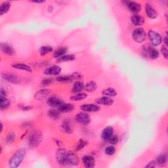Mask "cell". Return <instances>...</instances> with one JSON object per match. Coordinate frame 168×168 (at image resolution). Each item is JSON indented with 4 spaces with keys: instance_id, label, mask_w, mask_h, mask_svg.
I'll use <instances>...</instances> for the list:
<instances>
[{
    "instance_id": "cell-1",
    "label": "cell",
    "mask_w": 168,
    "mask_h": 168,
    "mask_svg": "<svg viewBox=\"0 0 168 168\" xmlns=\"http://www.w3.org/2000/svg\"><path fill=\"white\" fill-rule=\"evenodd\" d=\"M25 154L26 150L24 149H20L16 151L9 160V166L13 168L18 167L23 161Z\"/></svg>"
},
{
    "instance_id": "cell-2",
    "label": "cell",
    "mask_w": 168,
    "mask_h": 168,
    "mask_svg": "<svg viewBox=\"0 0 168 168\" xmlns=\"http://www.w3.org/2000/svg\"><path fill=\"white\" fill-rule=\"evenodd\" d=\"M42 135L40 131L38 130H34L31 132L29 136V144L32 147H35L38 146L42 141Z\"/></svg>"
},
{
    "instance_id": "cell-3",
    "label": "cell",
    "mask_w": 168,
    "mask_h": 168,
    "mask_svg": "<svg viewBox=\"0 0 168 168\" xmlns=\"http://www.w3.org/2000/svg\"><path fill=\"white\" fill-rule=\"evenodd\" d=\"M133 40L137 43H142L145 40L146 35L145 31L142 28L135 29L132 34Z\"/></svg>"
},
{
    "instance_id": "cell-4",
    "label": "cell",
    "mask_w": 168,
    "mask_h": 168,
    "mask_svg": "<svg viewBox=\"0 0 168 168\" xmlns=\"http://www.w3.org/2000/svg\"><path fill=\"white\" fill-rule=\"evenodd\" d=\"M148 35H149V38L150 42L154 46H158L162 43V36L156 32L150 30L149 32V34H148Z\"/></svg>"
},
{
    "instance_id": "cell-5",
    "label": "cell",
    "mask_w": 168,
    "mask_h": 168,
    "mask_svg": "<svg viewBox=\"0 0 168 168\" xmlns=\"http://www.w3.org/2000/svg\"><path fill=\"white\" fill-rule=\"evenodd\" d=\"M79 163V159L77 155L72 152H68L65 166H77Z\"/></svg>"
},
{
    "instance_id": "cell-6",
    "label": "cell",
    "mask_w": 168,
    "mask_h": 168,
    "mask_svg": "<svg viewBox=\"0 0 168 168\" xmlns=\"http://www.w3.org/2000/svg\"><path fill=\"white\" fill-rule=\"evenodd\" d=\"M76 120L82 125H87L91 122V118L87 114L84 113H79L76 116Z\"/></svg>"
},
{
    "instance_id": "cell-7",
    "label": "cell",
    "mask_w": 168,
    "mask_h": 168,
    "mask_svg": "<svg viewBox=\"0 0 168 168\" xmlns=\"http://www.w3.org/2000/svg\"><path fill=\"white\" fill-rule=\"evenodd\" d=\"M68 152L65 149H59L56 153V159L57 162L61 166H65L66 158Z\"/></svg>"
},
{
    "instance_id": "cell-8",
    "label": "cell",
    "mask_w": 168,
    "mask_h": 168,
    "mask_svg": "<svg viewBox=\"0 0 168 168\" xmlns=\"http://www.w3.org/2000/svg\"><path fill=\"white\" fill-rule=\"evenodd\" d=\"M2 76L4 79H5V80L14 84H18L19 83H21V78L18 77L17 75H15L12 73L3 74L2 75Z\"/></svg>"
},
{
    "instance_id": "cell-9",
    "label": "cell",
    "mask_w": 168,
    "mask_h": 168,
    "mask_svg": "<svg viewBox=\"0 0 168 168\" xmlns=\"http://www.w3.org/2000/svg\"><path fill=\"white\" fill-rule=\"evenodd\" d=\"M81 109L86 113H97L101 108L95 104H84L81 106Z\"/></svg>"
},
{
    "instance_id": "cell-10",
    "label": "cell",
    "mask_w": 168,
    "mask_h": 168,
    "mask_svg": "<svg viewBox=\"0 0 168 168\" xmlns=\"http://www.w3.org/2000/svg\"><path fill=\"white\" fill-rule=\"evenodd\" d=\"M61 72V67L57 65H53L50 67H48L45 69L44 73L47 76H57L59 75Z\"/></svg>"
},
{
    "instance_id": "cell-11",
    "label": "cell",
    "mask_w": 168,
    "mask_h": 168,
    "mask_svg": "<svg viewBox=\"0 0 168 168\" xmlns=\"http://www.w3.org/2000/svg\"><path fill=\"white\" fill-rule=\"evenodd\" d=\"M144 50H145L146 55L152 59H156L159 57V52L155 48L148 46L144 48Z\"/></svg>"
},
{
    "instance_id": "cell-12",
    "label": "cell",
    "mask_w": 168,
    "mask_h": 168,
    "mask_svg": "<svg viewBox=\"0 0 168 168\" xmlns=\"http://www.w3.org/2000/svg\"><path fill=\"white\" fill-rule=\"evenodd\" d=\"M47 102L49 106L53 107H59L63 103H65L61 99L58 98L57 97H51L49 98Z\"/></svg>"
},
{
    "instance_id": "cell-13",
    "label": "cell",
    "mask_w": 168,
    "mask_h": 168,
    "mask_svg": "<svg viewBox=\"0 0 168 168\" xmlns=\"http://www.w3.org/2000/svg\"><path fill=\"white\" fill-rule=\"evenodd\" d=\"M145 13L146 15L149 17L150 18L152 19H154L156 18H157L158 17V13L156 11V10L154 9V8L151 6L150 4L147 3L146 4L145 6Z\"/></svg>"
},
{
    "instance_id": "cell-14",
    "label": "cell",
    "mask_w": 168,
    "mask_h": 168,
    "mask_svg": "<svg viewBox=\"0 0 168 168\" xmlns=\"http://www.w3.org/2000/svg\"><path fill=\"white\" fill-rule=\"evenodd\" d=\"M82 162L85 167L88 168L93 167L95 163L94 158L89 155L84 156L82 158Z\"/></svg>"
},
{
    "instance_id": "cell-15",
    "label": "cell",
    "mask_w": 168,
    "mask_h": 168,
    "mask_svg": "<svg viewBox=\"0 0 168 168\" xmlns=\"http://www.w3.org/2000/svg\"><path fill=\"white\" fill-rule=\"evenodd\" d=\"M50 93H51V91L49 89H40L35 93L34 97L36 100L41 101V100L44 99L45 97H47V95H49Z\"/></svg>"
},
{
    "instance_id": "cell-16",
    "label": "cell",
    "mask_w": 168,
    "mask_h": 168,
    "mask_svg": "<svg viewBox=\"0 0 168 168\" xmlns=\"http://www.w3.org/2000/svg\"><path fill=\"white\" fill-rule=\"evenodd\" d=\"M129 10L133 13H137L141 11V5L137 2H129L127 5Z\"/></svg>"
},
{
    "instance_id": "cell-17",
    "label": "cell",
    "mask_w": 168,
    "mask_h": 168,
    "mask_svg": "<svg viewBox=\"0 0 168 168\" xmlns=\"http://www.w3.org/2000/svg\"><path fill=\"white\" fill-rule=\"evenodd\" d=\"M1 50L6 55L12 56L15 54V50L13 48V47L11 46L10 45L7 43H1Z\"/></svg>"
},
{
    "instance_id": "cell-18",
    "label": "cell",
    "mask_w": 168,
    "mask_h": 168,
    "mask_svg": "<svg viewBox=\"0 0 168 168\" xmlns=\"http://www.w3.org/2000/svg\"><path fill=\"white\" fill-rule=\"evenodd\" d=\"M114 133V129L113 127L109 126L106 127L105 129H104L102 132V135H101V137L103 140L105 141H108L112 135H113Z\"/></svg>"
},
{
    "instance_id": "cell-19",
    "label": "cell",
    "mask_w": 168,
    "mask_h": 168,
    "mask_svg": "<svg viewBox=\"0 0 168 168\" xmlns=\"http://www.w3.org/2000/svg\"><path fill=\"white\" fill-rule=\"evenodd\" d=\"M131 22L135 26H141L143 25L144 22H145V19L142 17V16L135 14L133 15L131 17Z\"/></svg>"
},
{
    "instance_id": "cell-20",
    "label": "cell",
    "mask_w": 168,
    "mask_h": 168,
    "mask_svg": "<svg viewBox=\"0 0 168 168\" xmlns=\"http://www.w3.org/2000/svg\"><path fill=\"white\" fill-rule=\"evenodd\" d=\"M59 108V110L62 113H70L74 109V106L72 104H67V103H63L62 105L60 106Z\"/></svg>"
},
{
    "instance_id": "cell-21",
    "label": "cell",
    "mask_w": 168,
    "mask_h": 168,
    "mask_svg": "<svg viewBox=\"0 0 168 168\" xmlns=\"http://www.w3.org/2000/svg\"><path fill=\"white\" fill-rule=\"evenodd\" d=\"M97 102L98 105L111 106L113 105V104L114 103V101L111 98L106 97V96H105V97L99 98L97 101Z\"/></svg>"
},
{
    "instance_id": "cell-22",
    "label": "cell",
    "mask_w": 168,
    "mask_h": 168,
    "mask_svg": "<svg viewBox=\"0 0 168 168\" xmlns=\"http://www.w3.org/2000/svg\"><path fill=\"white\" fill-rule=\"evenodd\" d=\"M61 129L66 133H71L72 132V126L71 122L69 120H65L61 126Z\"/></svg>"
},
{
    "instance_id": "cell-23",
    "label": "cell",
    "mask_w": 168,
    "mask_h": 168,
    "mask_svg": "<svg viewBox=\"0 0 168 168\" xmlns=\"http://www.w3.org/2000/svg\"><path fill=\"white\" fill-rule=\"evenodd\" d=\"M12 66H13L14 69L20 70H24V71H27V72H31L32 69L29 66L26 65L25 64H22V63H15L13 65H12Z\"/></svg>"
},
{
    "instance_id": "cell-24",
    "label": "cell",
    "mask_w": 168,
    "mask_h": 168,
    "mask_svg": "<svg viewBox=\"0 0 168 168\" xmlns=\"http://www.w3.org/2000/svg\"><path fill=\"white\" fill-rule=\"evenodd\" d=\"M167 160V155L165 153H162L158 156L156 160V165L163 166V165L166 164Z\"/></svg>"
},
{
    "instance_id": "cell-25",
    "label": "cell",
    "mask_w": 168,
    "mask_h": 168,
    "mask_svg": "<svg viewBox=\"0 0 168 168\" xmlns=\"http://www.w3.org/2000/svg\"><path fill=\"white\" fill-rule=\"evenodd\" d=\"M84 88V86L82 82L77 81L76 82L72 87V93H78L80 92Z\"/></svg>"
},
{
    "instance_id": "cell-26",
    "label": "cell",
    "mask_w": 168,
    "mask_h": 168,
    "mask_svg": "<svg viewBox=\"0 0 168 168\" xmlns=\"http://www.w3.org/2000/svg\"><path fill=\"white\" fill-rule=\"evenodd\" d=\"M9 105L10 102L9 100L5 97L1 96V97H0V109H1V110H3L7 109L9 106Z\"/></svg>"
},
{
    "instance_id": "cell-27",
    "label": "cell",
    "mask_w": 168,
    "mask_h": 168,
    "mask_svg": "<svg viewBox=\"0 0 168 168\" xmlns=\"http://www.w3.org/2000/svg\"><path fill=\"white\" fill-rule=\"evenodd\" d=\"M11 7V3L9 2H4L2 3L0 7V15H3L7 13Z\"/></svg>"
},
{
    "instance_id": "cell-28",
    "label": "cell",
    "mask_w": 168,
    "mask_h": 168,
    "mask_svg": "<svg viewBox=\"0 0 168 168\" xmlns=\"http://www.w3.org/2000/svg\"><path fill=\"white\" fill-rule=\"evenodd\" d=\"M97 83L94 82H88L86 85L84 86V89L88 92H93L97 90Z\"/></svg>"
},
{
    "instance_id": "cell-29",
    "label": "cell",
    "mask_w": 168,
    "mask_h": 168,
    "mask_svg": "<svg viewBox=\"0 0 168 168\" xmlns=\"http://www.w3.org/2000/svg\"><path fill=\"white\" fill-rule=\"evenodd\" d=\"M48 115L49 116L53 119H58L61 117V112L59 110H55V109H51L49 111L48 113Z\"/></svg>"
},
{
    "instance_id": "cell-30",
    "label": "cell",
    "mask_w": 168,
    "mask_h": 168,
    "mask_svg": "<svg viewBox=\"0 0 168 168\" xmlns=\"http://www.w3.org/2000/svg\"><path fill=\"white\" fill-rule=\"evenodd\" d=\"M67 52V48L66 47H61L56 50L54 53V57L56 59H59L60 57H62L63 55H65Z\"/></svg>"
},
{
    "instance_id": "cell-31",
    "label": "cell",
    "mask_w": 168,
    "mask_h": 168,
    "mask_svg": "<svg viewBox=\"0 0 168 168\" xmlns=\"http://www.w3.org/2000/svg\"><path fill=\"white\" fill-rule=\"evenodd\" d=\"M102 94L106 97H114V96L117 95V92L114 88L109 87L104 90L102 91Z\"/></svg>"
},
{
    "instance_id": "cell-32",
    "label": "cell",
    "mask_w": 168,
    "mask_h": 168,
    "mask_svg": "<svg viewBox=\"0 0 168 168\" xmlns=\"http://www.w3.org/2000/svg\"><path fill=\"white\" fill-rule=\"evenodd\" d=\"M53 51V47L49 45H44L40 47L39 49V53L42 56L46 55L47 54Z\"/></svg>"
},
{
    "instance_id": "cell-33",
    "label": "cell",
    "mask_w": 168,
    "mask_h": 168,
    "mask_svg": "<svg viewBox=\"0 0 168 168\" xmlns=\"http://www.w3.org/2000/svg\"><path fill=\"white\" fill-rule=\"evenodd\" d=\"M87 97V95L86 93H78L73 96H72L70 99L72 100V101H82V100H83V99H86Z\"/></svg>"
},
{
    "instance_id": "cell-34",
    "label": "cell",
    "mask_w": 168,
    "mask_h": 168,
    "mask_svg": "<svg viewBox=\"0 0 168 168\" xmlns=\"http://www.w3.org/2000/svg\"><path fill=\"white\" fill-rule=\"evenodd\" d=\"M75 56L74 55H65L62 57H60L58 59V62H67V61H74L75 59Z\"/></svg>"
},
{
    "instance_id": "cell-35",
    "label": "cell",
    "mask_w": 168,
    "mask_h": 168,
    "mask_svg": "<svg viewBox=\"0 0 168 168\" xmlns=\"http://www.w3.org/2000/svg\"><path fill=\"white\" fill-rule=\"evenodd\" d=\"M72 75V76H61L57 78V80L59 82H63V83H67L70 82L73 80Z\"/></svg>"
},
{
    "instance_id": "cell-36",
    "label": "cell",
    "mask_w": 168,
    "mask_h": 168,
    "mask_svg": "<svg viewBox=\"0 0 168 168\" xmlns=\"http://www.w3.org/2000/svg\"><path fill=\"white\" fill-rule=\"evenodd\" d=\"M116 153V149L114 146H109L106 148L105 149V154L109 155V156H112L114 154Z\"/></svg>"
},
{
    "instance_id": "cell-37",
    "label": "cell",
    "mask_w": 168,
    "mask_h": 168,
    "mask_svg": "<svg viewBox=\"0 0 168 168\" xmlns=\"http://www.w3.org/2000/svg\"><path fill=\"white\" fill-rule=\"evenodd\" d=\"M53 79L51 78H45L43 79L41 83L42 86H47L51 85V84L53 83Z\"/></svg>"
},
{
    "instance_id": "cell-38",
    "label": "cell",
    "mask_w": 168,
    "mask_h": 168,
    "mask_svg": "<svg viewBox=\"0 0 168 168\" xmlns=\"http://www.w3.org/2000/svg\"><path fill=\"white\" fill-rule=\"evenodd\" d=\"M15 137V135L13 133V132H11L9 134L7 135V137H6V141L8 144H11L14 141Z\"/></svg>"
},
{
    "instance_id": "cell-39",
    "label": "cell",
    "mask_w": 168,
    "mask_h": 168,
    "mask_svg": "<svg viewBox=\"0 0 168 168\" xmlns=\"http://www.w3.org/2000/svg\"><path fill=\"white\" fill-rule=\"evenodd\" d=\"M87 145V142L86 141H84V140H79L78 143V145L76 146V150H80L82 149H83L84 147H85Z\"/></svg>"
},
{
    "instance_id": "cell-40",
    "label": "cell",
    "mask_w": 168,
    "mask_h": 168,
    "mask_svg": "<svg viewBox=\"0 0 168 168\" xmlns=\"http://www.w3.org/2000/svg\"><path fill=\"white\" fill-rule=\"evenodd\" d=\"M119 141L118 137L117 135H112L110 138L108 140V141H109V143L112 144V145H116V144H117L118 142Z\"/></svg>"
},
{
    "instance_id": "cell-41",
    "label": "cell",
    "mask_w": 168,
    "mask_h": 168,
    "mask_svg": "<svg viewBox=\"0 0 168 168\" xmlns=\"http://www.w3.org/2000/svg\"><path fill=\"white\" fill-rule=\"evenodd\" d=\"M161 52L162 55H163V57H164L166 59H167V56H168V51L166 46H163L162 47L161 49Z\"/></svg>"
},
{
    "instance_id": "cell-42",
    "label": "cell",
    "mask_w": 168,
    "mask_h": 168,
    "mask_svg": "<svg viewBox=\"0 0 168 168\" xmlns=\"http://www.w3.org/2000/svg\"><path fill=\"white\" fill-rule=\"evenodd\" d=\"M20 109H22L24 111H29L30 110H31L32 109V107L29 105H21L19 106Z\"/></svg>"
},
{
    "instance_id": "cell-43",
    "label": "cell",
    "mask_w": 168,
    "mask_h": 168,
    "mask_svg": "<svg viewBox=\"0 0 168 168\" xmlns=\"http://www.w3.org/2000/svg\"><path fill=\"white\" fill-rule=\"evenodd\" d=\"M156 166V161H152L150 162L149 164L146 165V167H154Z\"/></svg>"
},
{
    "instance_id": "cell-44",
    "label": "cell",
    "mask_w": 168,
    "mask_h": 168,
    "mask_svg": "<svg viewBox=\"0 0 168 168\" xmlns=\"http://www.w3.org/2000/svg\"><path fill=\"white\" fill-rule=\"evenodd\" d=\"M163 42H164L165 45L167 46V35H166L164 39H163Z\"/></svg>"
},
{
    "instance_id": "cell-45",
    "label": "cell",
    "mask_w": 168,
    "mask_h": 168,
    "mask_svg": "<svg viewBox=\"0 0 168 168\" xmlns=\"http://www.w3.org/2000/svg\"><path fill=\"white\" fill-rule=\"evenodd\" d=\"M34 3H44V2H42V1H41V2H33Z\"/></svg>"
}]
</instances>
